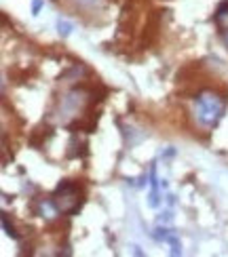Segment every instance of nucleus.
Instances as JSON below:
<instances>
[{"label": "nucleus", "instance_id": "1", "mask_svg": "<svg viewBox=\"0 0 228 257\" xmlns=\"http://www.w3.org/2000/svg\"><path fill=\"white\" fill-rule=\"evenodd\" d=\"M224 108H226V101L222 95L213 93V91H203L197 95V99H194V118H197V122L201 126L211 128L222 118Z\"/></svg>", "mask_w": 228, "mask_h": 257}, {"label": "nucleus", "instance_id": "2", "mask_svg": "<svg viewBox=\"0 0 228 257\" xmlns=\"http://www.w3.org/2000/svg\"><path fill=\"white\" fill-rule=\"evenodd\" d=\"M83 196H85L83 188L76 184V181H70V179L61 181V184L55 188V192H53V200H55L61 215H74L83 205Z\"/></svg>", "mask_w": 228, "mask_h": 257}, {"label": "nucleus", "instance_id": "3", "mask_svg": "<svg viewBox=\"0 0 228 257\" xmlns=\"http://www.w3.org/2000/svg\"><path fill=\"white\" fill-rule=\"evenodd\" d=\"M87 101H89V93L83 91V89H74L68 95H63V99L59 103V120L68 122V118L79 116V112L85 110Z\"/></svg>", "mask_w": 228, "mask_h": 257}, {"label": "nucleus", "instance_id": "4", "mask_svg": "<svg viewBox=\"0 0 228 257\" xmlns=\"http://www.w3.org/2000/svg\"><path fill=\"white\" fill-rule=\"evenodd\" d=\"M36 215H40L42 219H47V221H53L59 215V209L55 205V200L53 198H40L38 205H36Z\"/></svg>", "mask_w": 228, "mask_h": 257}, {"label": "nucleus", "instance_id": "5", "mask_svg": "<svg viewBox=\"0 0 228 257\" xmlns=\"http://www.w3.org/2000/svg\"><path fill=\"white\" fill-rule=\"evenodd\" d=\"M213 19H215V24H218L220 30H228V0H224V3L218 5Z\"/></svg>", "mask_w": 228, "mask_h": 257}, {"label": "nucleus", "instance_id": "6", "mask_svg": "<svg viewBox=\"0 0 228 257\" xmlns=\"http://www.w3.org/2000/svg\"><path fill=\"white\" fill-rule=\"evenodd\" d=\"M3 228H5V232H7V236H11L13 240H19V232L15 230V226L9 221V215L7 213H3Z\"/></svg>", "mask_w": 228, "mask_h": 257}, {"label": "nucleus", "instance_id": "7", "mask_svg": "<svg viewBox=\"0 0 228 257\" xmlns=\"http://www.w3.org/2000/svg\"><path fill=\"white\" fill-rule=\"evenodd\" d=\"M165 242H169V244H171V255H180V253H182V244H180L178 236H176L173 232H169V234H167Z\"/></svg>", "mask_w": 228, "mask_h": 257}, {"label": "nucleus", "instance_id": "8", "mask_svg": "<svg viewBox=\"0 0 228 257\" xmlns=\"http://www.w3.org/2000/svg\"><path fill=\"white\" fill-rule=\"evenodd\" d=\"M72 3L83 9H100L102 7V0H72Z\"/></svg>", "mask_w": 228, "mask_h": 257}, {"label": "nucleus", "instance_id": "9", "mask_svg": "<svg viewBox=\"0 0 228 257\" xmlns=\"http://www.w3.org/2000/svg\"><path fill=\"white\" fill-rule=\"evenodd\" d=\"M57 32H59V36L61 38H66V36H70L72 34V24H68V21H57Z\"/></svg>", "mask_w": 228, "mask_h": 257}, {"label": "nucleus", "instance_id": "10", "mask_svg": "<svg viewBox=\"0 0 228 257\" xmlns=\"http://www.w3.org/2000/svg\"><path fill=\"white\" fill-rule=\"evenodd\" d=\"M42 9V0H34V3H32V13L34 15H38V11Z\"/></svg>", "mask_w": 228, "mask_h": 257}, {"label": "nucleus", "instance_id": "11", "mask_svg": "<svg viewBox=\"0 0 228 257\" xmlns=\"http://www.w3.org/2000/svg\"><path fill=\"white\" fill-rule=\"evenodd\" d=\"M222 42L228 47V30H222Z\"/></svg>", "mask_w": 228, "mask_h": 257}]
</instances>
